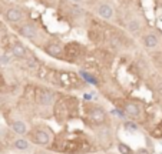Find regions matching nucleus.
I'll return each instance as SVG.
<instances>
[{"instance_id":"1","label":"nucleus","mask_w":162,"mask_h":154,"mask_svg":"<svg viewBox=\"0 0 162 154\" xmlns=\"http://www.w3.org/2000/svg\"><path fill=\"white\" fill-rule=\"evenodd\" d=\"M19 33L22 34L23 37H26V39H29V40H32V41H36L42 37L39 27L32 22H27V23H25V24L20 26Z\"/></svg>"},{"instance_id":"2","label":"nucleus","mask_w":162,"mask_h":154,"mask_svg":"<svg viewBox=\"0 0 162 154\" xmlns=\"http://www.w3.org/2000/svg\"><path fill=\"white\" fill-rule=\"evenodd\" d=\"M4 17H6V20L10 22V23H19L25 19V11H23L20 7L13 6V7H9L7 10H6Z\"/></svg>"},{"instance_id":"3","label":"nucleus","mask_w":162,"mask_h":154,"mask_svg":"<svg viewBox=\"0 0 162 154\" xmlns=\"http://www.w3.org/2000/svg\"><path fill=\"white\" fill-rule=\"evenodd\" d=\"M96 13L103 20H112L113 16H115V10H113V7L109 3H101L98 6V9H96Z\"/></svg>"},{"instance_id":"4","label":"nucleus","mask_w":162,"mask_h":154,"mask_svg":"<svg viewBox=\"0 0 162 154\" xmlns=\"http://www.w3.org/2000/svg\"><path fill=\"white\" fill-rule=\"evenodd\" d=\"M32 139L33 143H36L38 146H47L50 143V134L45 130H36L32 133Z\"/></svg>"},{"instance_id":"5","label":"nucleus","mask_w":162,"mask_h":154,"mask_svg":"<svg viewBox=\"0 0 162 154\" xmlns=\"http://www.w3.org/2000/svg\"><path fill=\"white\" fill-rule=\"evenodd\" d=\"M142 43L146 49H155L159 46V37L156 33L149 32V33H145L142 36Z\"/></svg>"},{"instance_id":"6","label":"nucleus","mask_w":162,"mask_h":154,"mask_svg":"<svg viewBox=\"0 0 162 154\" xmlns=\"http://www.w3.org/2000/svg\"><path fill=\"white\" fill-rule=\"evenodd\" d=\"M142 27H143V23L139 17H131L126 20V30H128L129 33L132 34L139 33L141 30H142Z\"/></svg>"},{"instance_id":"7","label":"nucleus","mask_w":162,"mask_h":154,"mask_svg":"<svg viewBox=\"0 0 162 154\" xmlns=\"http://www.w3.org/2000/svg\"><path fill=\"white\" fill-rule=\"evenodd\" d=\"M91 117L95 123L101 124V123H103L105 118H106V111L99 106H93V109L91 110Z\"/></svg>"},{"instance_id":"8","label":"nucleus","mask_w":162,"mask_h":154,"mask_svg":"<svg viewBox=\"0 0 162 154\" xmlns=\"http://www.w3.org/2000/svg\"><path fill=\"white\" fill-rule=\"evenodd\" d=\"M122 109H124L125 113L132 116V117H136V116H139L141 114V106L135 101H126Z\"/></svg>"},{"instance_id":"9","label":"nucleus","mask_w":162,"mask_h":154,"mask_svg":"<svg viewBox=\"0 0 162 154\" xmlns=\"http://www.w3.org/2000/svg\"><path fill=\"white\" fill-rule=\"evenodd\" d=\"M10 128H11V131L16 133L17 136H25L27 133V126L25 121H20V120H16L13 121L10 124Z\"/></svg>"},{"instance_id":"10","label":"nucleus","mask_w":162,"mask_h":154,"mask_svg":"<svg viewBox=\"0 0 162 154\" xmlns=\"http://www.w3.org/2000/svg\"><path fill=\"white\" fill-rule=\"evenodd\" d=\"M45 51L52 57H59L62 54V51H63V47L59 43H49L45 47Z\"/></svg>"},{"instance_id":"11","label":"nucleus","mask_w":162,"mask_h":154,"mask_svg":"<svg viewBox=\"0 0 162 154\" xmlns=\"http://www.w3.org/2000/svg\"><path fill=\"white\" fill-rule=\"evenodd\" d=\"M11 53L15 57H19V59H25L27 56V49L20 43H15L11 46Z\"/></svg>"},{"instance_id":"12","label":"nucleus","mask_w":162,"mask_h":154,"mask_svg":"<svg viewBox=\"0 0 162 154\" xmlns=\"http://www.w3.org/2000/svg\"><path fill=\"white\" fill-rule=\"evenodd\" d=\"M39 101H40L42 106H50L53 101V93L49 90H43L39 96Z\"/></svg>"},{"instance_id":"13","label":"nucleus","mask_w":162,"mask_h":154,"mask_svg":"<svg viewBox=\"0 0 162 154\" xmlns=\"http://www.w3.org/2000/svg\"><path fill=\"white\" fill-rule=\"evenodd\" d=\"M13 146H15L16 150H20V151H26L30 148V143L27 141L25 137H19L13 141Z\"/></svg>"},{"instance_id":"14","label":"nucleus","mask_w":162,"mask_h":154,"mask_svg":"<svg viewBox=\"0 0 162 154\" xmlns=\"http://www.w3.org/2000/svg\"><path fill=\"white\" fill-rule=\"evenodd\" d=\"M118 150L121 154H133V150L125 143H118Z\"/></svg>"},{"instance_id":"15","label":"nucleus","mask_w":162,"mask_h":154,"mask_svg":"<svg viewBox=\"0 0 162 154\" xmlns=\"http://www.w3.org/2000/svg\"><path fill=\"white\" fill-rule=\"evenodd\" d=\"M125 128H126L128 131H131V133L138 131V126H136L135 123H132V121H126V123H125Z\"/></svg>"},{"instance_id":"16","label":"nucleus","mask_w":162,"mask_h":154,"mask_svg":"<svg viewBox=\"0 0 162 154\" xmlns=\"http://www.w3.org/2000/svg\"><path fill=\"white\" fill-rule=\"evenodd\" d=\"M9 63H10V56H7V54L0 56V64H9Z\"/></svg>"},{"instance_id":"17","label":"nucleus","mask_w":162,"mask_h":154,"mask_svg":"<svg viewBox=\"0 0 162 154\" xmlns=\"http://www.w3.org/2000/svg\"><path fill=\"white\" fill-rule=\"evenodd\" d=\"M133 154H148V151L145 150V148H141V150H138L136 153H133Z\"/></svg>"},{"instance_id":"18","label":"nucleus","mask_w":162,"mask_h":154,"mask_svg":"<svg viewBox=\"0 0 162 154\" xmlns=\"http://www.w3.org/2000/svg\"><path fill=\"white\" fill-rule=\"evenodd\" d=\"M70 2H75V3H82L83 0H70Z\"/></svg>"},{"instance_id":"19","label":"nucleus","mask_w":162,"mask_h":154,"mask_svg":"<svg viewBox=\"0 0 162 154\" xmlns=\"http://www.w3.org/2000/svg\"><path fill=\"white\" fill-rule=\"evenodd\" d=\"M34 154H46V153H43V151H36Z\"/></svg>"},{"instance_id":"20","label":"nucleus","mask_w":162,"mask_h":154,"mask_svg":"<svg viewBox=\"0 0 162 154\" xmlns=\"http://www.w3.org/2000/svg\"><path fill=\"white\" fill-rule=\"evenodd\" d=\"M0 39H2V33H0Z\"/></svg>"}]
</instances>
